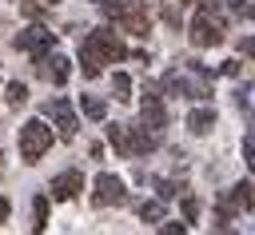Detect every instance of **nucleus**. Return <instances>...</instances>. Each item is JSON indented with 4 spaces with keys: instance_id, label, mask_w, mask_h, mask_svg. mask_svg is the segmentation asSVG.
<instances>
[{
    "instance_id": "1",
    "label": "nucleus",
    "mask_w": 255,
    "mask_h": 235,
    "mask_svg": "<svg viewBox=\"0 0 255 235\" xmlns=\"http://www.w3.org/2000/svg\"><path fill=\"white\" fill-rule=\"evenodd\" d=\"M124 56H128L124 40H120L116 32H108V28H96V32H88V36L80 40V68H84L88 80H96V76L104 72V64H116V60H124Z\"/></svg>"
},
{
    "instance_id": "2",
    "label": "nucleus",
    "mask_w": 255,
    "mask_h": 235,
    "mask_svg": "<svg viewBox=\"0 0 255 235\" xmlns=\"http://www.w3.org/2000/svg\"><path fill=\"white\" fill-rule=\"evenodd\" d=\"M211 72L203 68V64H195V60H183L179 68H171V72H163V88L171 92V96H187V100H203V96H211Z\"/></svg>"
},
{
    "instance_id": "3",
    "label": "nucleus",
    "mask_w": 255,
    "mask_h": 235,
    "mask_svg": "<svg viewBox=\"0 0 255 235\" xmlns=\"http://www.w3.org/2000/svg\"><path fill=\"white\" fill-rule=\"evenodd\" d=\"M108 139H112V147H116L120 155H128V159L147 155V151L159 147V131H151L147 123H112V127H108Z\"/></svg>"
},
{
    "instance_id": "4",
    "label": "nucleus",
    "mask_w": 255,
    "mask_h": 235,
    "mask_svg": "<svg viewBox=\"0 0 255 235\" xmlns=\"http://www.w3.org/2000/svg\"><path fill=\"white\" fill-rule=\"evenodd\" d=\"M104 12L131 36H147L151 32V12L143 0H104Z\"/></svg>"
},
{
    "instance_id": "5",
    "label": "nucleus",
    "mask_w": 255,
    "mask_h": 235,
    "mask_svg": "<svg viewBox=\"0 0 255 235\" xmlns=\"http://www.w3.org/2000/svg\"><path fill=\"white\" fill-rule=\"evenodd\" d=\"M187 36H191L195 48H215V44H223V16L211 12V8H199V12L191 16V24H187Z\"/></svg>"
},
{
    "instance_id": "6",
    "label": "nucleus",
    "mask_w": 255,
    "mask_h": 235,
    "mask_svg": "<svg viewBox=\"0 0 255 235\" xmlns=\"http://www.w3.org/2000/svg\"><path fill=\"white\" fill-rule=\"evenodd\" d=\"M52 147V127L44 119H28L20 127V159L24 163H40V155Z\"/></svg>"
},
{
    "instance_id": "7",
    "label": "nucleus",
    "mask_w": 255,
    "mask_h": 235,
    "mask_svg": "<svg viewBox=\"0 0 255 235\" xmlns=\"http://www.w3.org/2000/svg\"><path fill=\"white\" fill-rule=\"evenodd\" d=\"M16 48L44 64V60H48V52L56 48V32H48V28H24V32L16 36Z\"/></svg>"
},
{
    "instance_id": "8",
    "label": "nucleus",
    "mask_w": 255,
    "mask_h": 235,
    "mask_svg": "<svg viewBox=\"0 0 255 235\" xmlns=\"http://www.w3.org/2000/svg\"><path fill=\"white\" fill-rule=\"evenodd\" d=\"M124 199H128L124 179L112 175V171H100L96 183H92V203H96V207H112V203H124Z\"/></svg>"
},
{
    "instance_id": "9",
    "label": "nucleus",
    "mask_w": 255,
    "mask_h": 235,
    "mask_svg": "<svg viewBox=\"0 0 255 235\" xmlns=\"http://www.w3.org/2000/svg\"><path fill=\"white\" fill-rule=\"evenodd\" d=\"M251 183H235V187H227L223 195H219V203H215V215H223V219H235V215H243L247 207H251Z\"/></svg>"
},
{
    "instance_id": "10",
    "label": "nucleus",
    "mask_w": 255,
    "mask_h": 235,
    "mask_svg": "<svg viewBox=\"0 0 255 235\" xmlns=\"http://www.w3.org/2000/svg\"><path fill=\"white\" fill-rule=\"evenodd\" d=\"M44 112L52 116V123H56V131H60V139H72V135H76V127H80V123H76V112H72V104H68L64 96L48 100V104H44Z\"/></svg>"
},
{
    "instance_id": "11",
    "label": "nucleus",
    "mask_w": 255,
    "mask_h": 235,
    "mask_svg": "<svg viewBox=\"0 0 255 235\" xmlns=\"http://www.w3.org/2000/svg\"><path fill=\"white\" fill-rule=\"evenodd\" d=\"M139 123H147L151 131H163V127H167V108H163V100L155 96V88H143V104H139Z\"/></svg>"
},
{
    "instance_id": "12",
    "label": "nucleus",
    "mask_w": 255,
    "mask_h": 235,
    "mask_svg": "<svg viewBox=\"0 0 255 235\" xmlns=\"http://www.w3.org/2000/svg\"><path fill=\"white\" fill-rule=\"evenodd\" d=\"M48 191H52V199H72V195L84 191V175H80V171H60Z\"/></svg>"
},
{
    "instance_id": "13",
    "label": "nucleus",
    "mask_w": 255,
    "mask_h": 235,
    "mask_svg": "<svg viewBox=\"0 0 255 235\" xmlns=\"http://www.w3.org/2000/svg\"><path fill=\"white\" fill-rule=\"evenodd\" d=\"M211 127H215V112H211V108H191V112H187V131L207 135Z\"/></svg>"
},
{
    "instance_id": "14",
    "label": "nucleus",
    "mask_w": 255,
    "mask_h": 235,
    "mask_svg": "<svg viewBox=\"0 0 255 235\" xmlns=\"http://www.w3.org/2000/svg\"><path fill=\"white\" fill-rule=\"evenodd\" d=\"M48 68H44V76L52 80V84H68V76H72V64L64 60V56H52V60H44Z\"/></svg>"
},
{
    "instance_id": "15",
    "label": "nucleus",
    "mask_w": 255,
    "mask_h": 235,
    "mask_svg": "<svg viewBox=\"0 0 255 235\" xmlns=\"http://www.w3.org/2000/svg\"><path fill=\"white\" fill-rule=\"evenodd\" d=\"M44 227H48V195H36L32 199V231L40 235Z\"/></svg>"
},
{
    "instance_id": "16",
    "label": "nucleus",
    "mask_w": 255,
    "mask_h": 235,
    "mask_svg": "<svg viewBox=\"0 0 255 235\" xmlns=\"http://www.w3.org/2000/svg\"><path fill=\"white\" fill-rule=\"evenodd\" d=\"M80 108H84V116H88V119H104V116H108V104H104V100H96V96H84V100H80Z\"/></svg>"
},
{
    "instance_id": "17",
    "label": "nucleus",
    "mask_w": 255,
    "mask_h": 235,
    "mask_svg": "<svg viewBox=\"0 0 255 235\" xmlns=\"http://www.w3.org/2000/svg\"><path fill=\"white\" fill-rule=\"evenodd\" d=\"M112 92H116V100H131V80L124 72H116L112 76Z\"/></svg>"
},
{
    "instance_id": "18",
    "label": "nucleus",
    "mask_w": 255,
    "mask_h": 235,
    "mask_svg": "<svg viewBox=\"0 0 255 235\" xmlns=\"http://www.w3.org/2000/svg\"><path fill=\"white\" fill-rule=\"evenodd\" d=\"M139 219H143V223H155V219H163V203H159V199L143 203V207H139Z\"/></svg>"
},
{
    "instance_id": "19",
    "label": "nucleus",
    "mask_w": 255,
    "mask_h": 235,
    "mask_svg": "<svg viewBox=\"0 0 255 235\" xmlns=\"http://www.w3.org/2000/svg\"><path fill=\"white\" fill-rule=\"evenodd\" d=\"M4 96H8V104H12V108H20V104L28 100V88H24V84H8V88H4Z\"/></svg>"
},
{
    "instance_id": "20",
    "label": "nucleus",
    "mask_w": 255,
    "mask_h": 235,
    "mask_svg": "<svg viewBox=\"0 0 255 235\" xmlns=\"http://www.w3.org/2000/svg\"><path fill=\"white\" fill-rule=\"evenodd\" d=\"M195 219H199V199L187 195V199H183V223H195Z\"/></svg>"
},
{
    "instance_id": "21",
    "label": "nucleus",
    "mask_w": 255,
    "mask_h": 235,
    "mask_svg": "<svg viewBox=\"0 0 255 235\" xmlns=\"http://www.w3.org/2000/svg\"><path fill=\"white\" fill-rule=\"evenodd\" d=\"M243 159H247V167L255 171V127H251V135H243Z\"/></svg>"
},
{
    "instance_id": "22",
    "label": "nucleus",
    "mask_w": 255,
    "mask_h": 235,
    "mask_svg": "<svg viewBox=\"0 0 255 235\" xmlns=\"http://www.w3.org/2000/svg\"><path fill=\"white\" fill-rule=\"evenodd\" d=\"M183 227H187V223H163L159 235H183Z\"/></svg>"
},
{
    "instance_id": "23",
    "label": "nucleus",
    "mask_w": 255,
    "mask_h": 235,
    "mask_svg": "<svg viewBox=\"0 0 255 235\" xmlns=\"http://www.w3.org/2000/svg\"><path fill=\"white\" fill-rule=\"evenodd\" d=\"M239 52H243V56H255V36H247V40L239 44Z\"/></svg>"
},
{
    "instance_id": "24",
    "label": "nucleus",
    "mask_w": 255,
    "mask_h": 235,
    "mask_svg": "<svg viewBox=\"0 0 255 235\" xmlns=\"http://www.w3.org/2000/svg\"><path fill=\"white\" fill-rule=\"evenodd\" d=\"M8 211H12V207H8V199H4V195H0V223H4V219H8Z\"/></svg>"
},
{
    "instance_id": "25",
    "label": "nucleus",
    "mask_w": 255,
    "mask_h": 235,
    "mask_svg": "<svg viewBox=\"0 0 255 235\" xmlns=\"http://www.w3.org/2000/svg\"><path fill=\"white\" fill-rule=\"evenodd\" d=\"M36 4H44V8H52V4H60V0H36Z\"/></svg>"
},
{
    "instance_id": "26",
    "label": "nucleus",
    "mask_w": 255,
    "mask_h": 235,
    "mask_svg": "<svg viewBox=\"0 0 255 235\" xmlns=\"http://www.w3.org/2000/svg\"><path fill=\"white\" fill-rule=\"evenodd\" d=\"M100 4H104V0H100Z\"/></svg>"
}]
</instances>
